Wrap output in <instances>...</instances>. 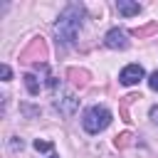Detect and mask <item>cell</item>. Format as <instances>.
Returning a JSON list of instances; mask_svg holds the SVG:
<instances>
[{
  "label": "cell",
  "mask_w": 158,
  "mask_h": 158,
  "mask_svg": "<svg viewBox=\"0 0 158 158\" xmlns=\"http://www.w3.org/2000/svg\"><path fill=\"white\" fill-rule=\"evenodd\" d=\"M81 5H67L64 12L59 15V20L54 22V37H57V44L62 47H72L77 35H79V27H81Z\"/></svg>",
  "instance_id": "1"
},
{
  "label": "cell",
  "mask_w": 158,
  "mask_h": 158,
  "mask_svg": "<svg viewBox=\"0 0 158 158\" xmlns=\"http://www.w3.org/2000/svg\"><path fill=\"white\" fill-rule=\"evenodd\" d=\"M111 123V111L106 106H89L81 116V126L86 133H99Z\"/></svg>",
  "instance_id": "2"
},
{
  "label": "cell",
  "mask_w": 158,
  "mask_h": 158,
  "mask_svg": "<svg viewBox=\"0 0 158 158\" xmlns=\"http://www.w3.org/2000/svg\"><path fill=\"white\" fill-rule=\"evenodd\" d=\"M143 77H146V72H143L141 64H126V67L121 69V74H118V81L126 84V86H133V84H138Z\"/></svg>",
  "instance_id": "3"
},
{
  "label": "cell",
  "mask_w": 158,
  "mask_h": 158,
  "mask_svg": "<svg viewBox=\"0 0 158 158\" xmlns=\"http://www.w3.org/2000/svg\"><path fill=\"white\" fill-rule=\"evenodd\" d=\"M104 42H106V47H111V49H123V47L128 44V40H126V32H123V30H116V27L106 32Z\"/></svg>",
  "instance_id": "4"
},
{
  "label": "cell",
  "mask_w": 158,
  "mask_h": 158,
  "mask_svg": "<svg viewBox=\"0 0 158 158\" xmlns=\"http://www.w3.org/2000/svg\"><path fill=\"white\" fill-rule=\"evenodd\" d=\"M116 10L121 15H126V17H131V15H138L141 12V5L138 2H128V0H118L116 2Z\"/></svg>",
  "instance_id": "5"
},
{
  "label": "cell",
  "mask_w": 158,
  "mask_h": 158,
  "mask_svg": "<svg viewBox=\"0 0 158 158\" xmlns=\"http://www.w3.org/2000/svg\"><path fill=\"white\" fill-rule=\"evenodd\" d=\"M25 84H27V91L30 94H40V81L35 74H25Z\"/></svg>",
  "instance_id": "6"
},
{
  "label": "cell",
  "mask_w": 158,
  "mask_h": 158,
  "mask_svg": "<svg viewBox=\"0 0 158 158\" xmlns=\"http://www.w3.org/2000/svg\"><path fill=\"white\" fill-rule=\"evenodd\" d=\"M148 86H151L153 91H158V72H153V74H148Z\"/></svg>",
  "instance_id": "7"
},
{
  "label": "cell",
  "mask_w": 158,
  "mask_h": 158,
  "mask_svg": "<svg viewBox=\"0 0 158 158\" xmlns=\"http://www.w3.org/2000/svg\"><path fill=\"white\" fill-rule=\"evenodd\" d=\"M35 148H37V151H49V148H52V143H47V141H40V138H37V141H35Z\"/></svg>",
  "instance_id": "8"
},
{
  "label": "cell",
  "mask_w": 158,
  "mask_h": 158,
  "mask_svg": "<svg viewBox=\"0 0 158 158\" xmlns=\"http://www.w3.org/2000/svg\"><path fill=\"white\" fill-rule=\"evenodd\" d=\"M0 74H2V79H5V81H10V77H12V72H10V67H7V64H2V67H0Z\"/></svg>",
  "instance_id": "9"
},
{
  "label": "cell",
  "mask_w": 158,
  "mask_h": 158,
  "mask_svg": "<svg viewBox=\"0 0 158 158\" xmlns=\"http://www.w3.org/2000/svg\"><path fill=\"white\" fill-rule=\"evenodd\" d=\"M151 118H153V123H158V106L151 109Z\"/></svg>",
  "instance_id": "10"
}]
</instances>
